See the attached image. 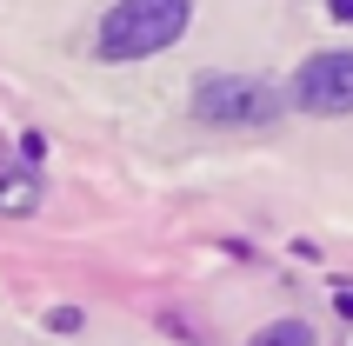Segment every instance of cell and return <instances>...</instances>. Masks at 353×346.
<instances>
[{
    "label": "cell",
    "mask_w": 353,
    "mask_h": 346,
    "mask_svg": "<svg viewBox=\"0 0 353 346\" xmlns=\"http://www.w3.org/2000/svg\"><path fill=\"white\" fill-rule=\"evenodd\" d=\"M187 14H194V0H114L107 20H100V54L114 60V67L167 54L187 34Z\"/></svg>",
    "instance_id": "cell-1"
},
{
    "label": "cell",
    "mask_w": 353,
    "mask_h": 346,
    "mask_svg": "<svg viewBox=\"0 0 353 346\" xmlns=\"http://www.w3.org/2000/svg\"><path fill=\"white\" fill-rule=\"evenodd\" d=\"M280 114V94L254 74H214L194 87V120L207 127H267Z\"/></svg>",
    "instance_id": "cell-2"
},
{
    "label": "cell",
    "mask_w": 353,
    "mask_h": 346,
    "mask_svg": "<svg viewBox=\"0 0 353 346\" xmlns=\"http://www.w3.org/2000/svg\"><path fill=\"white\" fill-rule=\"evenodd\" d=\"M300 114H353V54H314L294 74Z\"/></svg>",
    "instance_id": "cell-3"
},
{
    "label": "cell",
    "mask_w": 353,
    "mask_h": 346,
    "mask_svg": "<svg viewBox=\"0 0 353 346\" xmlns=\"http://www.w3.org/2000/svg\"><path fill=\"white\" fill-rule=\"evenodd\" d=\"M40 207V173L34 167H0V213H34Z\"/></svg>",
    "instance_id": "cell-4"
},
{
    "label": "cell",
    "mask_w": 353,
    "mask_h": 346,
    "mask_svg": "<svg viewBox=\"0 0 353 346\" xmlns=\"http://www.w3.org/2000/svg\"><path fill=\"white\" fill-rule=\"evenodd\" d=\"M254 346H320L307 320H274L267 333H254Z\"/></svg>",
    "instance_id": "cell-5"
},
{
    "label": "cell",
    "mask_w": 353,
    "mask_h": 346,
    "mask_svg": "<svg viewBox=\"0 0 353 346\" xmlns=\"http://www.w3.org/2000/svg\"><path fill=\"white\" fill-rule=\"evenodd\" d=\"M334 14H340V20H353V0H334Z\"/></svg>",
    "instance_id": "cell-6"
}]
</instances>
